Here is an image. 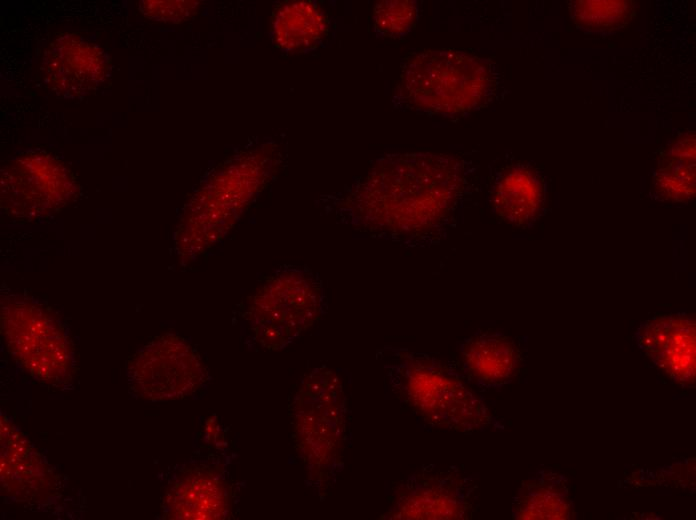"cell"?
<instances>
[{
	"label": "cell",
	"mask_w": 696,
	"mask_h": 520,
	"mask_svg": "<svg viewBox=\"0 0 696 520\" xmlns=\"http://www.w3.org/2000/svg\"><path fill=\"white\" fill-rule=\"evenodd\" d=\"M131 389L151 401L182 399L196 392L206 369L195 348L175 334H165L139 350L128 365Z\"/></svg>",
	"instance_id": "ba28073f"
},
{
	"label": "cell",
	"mask_w": 696,
	"mask_h": 520,
	"mask_svg": "<svg viewBox=\"0 0 696 520\" xmlns=\"http://www.w3.org/2000/svg\"><path fill=\"white\" fill-rule=\"evenodd\" d=\"M1 483L17 501H36L52 489V475L28 440L1 420Z\"/></svg>",
	"instance_id": "7c38bea8"
},
{
	"label": "cell",
	"mask_w": 696,
	"mask_h": 520,
	"mask_svg": "<svg viewBox=\"0 0 696 520\" xmlns=\"http://www.w3.org/2000/svg\"><path fill=\"white\" fill-rule=\"evenodd\" d=\"M2 331L13 357L33 377L63 385L71 379L73 353L61 323L45 308L29 300H4Z\"/></svg>",
	"instance_id": "8992f818"
},
{
	"label": "cell",
	"mask_w": 696,
	"mask_h": 520,
	"mask_svg": "<svg viewBox=\"0 0 696 520\" xmlns=\"http://www.w3.org/2000/svg\"><path fill=\"white\" fill-rule=\"evenodd\" d=\"M494 87L484 59L463 51L428 50L404 59L392 102L403 111L451 117L480 108Z\"/></svg>",
	"instance_id": "3957f363"
},
{
	"label": "cell",
	"mask_w": 696,
	"mask_h": 520,
	"mask_svg": "<svg viewBox=\"0 0 696 520\" xmlns=\"http://www.w3.org/2000/svg\"><path fill=\"white\" fill-rule=\"evenodd\" d=\"M656 172V188L667 199L685 201L695 192V137L682 136L664 156Z\"/></svg>",
	"instance_id": "e0dca14e"
},
{
	"label": "cell",
	"mask_w": 696,
	"mask_h": 520,
	"mask_svg": "<svg viewBox=\"0 0 696 520\" xmlns=\"http://www.w3.org/2000/svg\"><path fill=\"white\" fill-rule=\"evenodd\" d=\"M319 275L308 267L283 265L261 279L240 308L248 338L265 350L283 349L326 312Z\"/></svg>",
	"instance_id": "5b68a950"
},
{
	"label": "cell",
	"mask_w": 696,
	"mask_h": 520,
	"mask_svg": "<svg viewBox=\"0 0 696 520\" xmlns=\"http://www.w3.org/2000/svg\"><path fill=\"white\" fill-rule=\"evenodd\" d=\"M229 509L226 485L212 473L196 469L178 478L164 500L165 517L182 520L223 519Z\"/></svg>",
	"instance_id": "4fadbf2b"
},
{
	"label": "cell",
	"mask_w": 696,
	"mask_h": 520,
	"mask_svg": "<svg viewBox=\"0 0 696 520\" xmlns=\"http://www.w3.org/2000/svg\"><path fill=\"white\" fill-rule=\"evenodd\" d=\"M478 485L458 466L423 465L394 482L388 510L381 517L391 520L471 519L478 507Z\"/></svg>",
	"instance_id": "52a82bcc"
},
{
	"label": "cell",
	"mask_w": 696,
	"mask_h": 520,
	"mask_svg": "<svg viewBox=\"0 0 696 520\" xmlns=\"http://www.w3.org/2000/svg\"><path fill=\"white\" fill-rule=\"evenodd\" d=\"M197 2L193 1H143L141 11L157 21L182 20L194 12Z\"/></svg>",
	"instance_id": "ffe728a7"
},
{
	"label": "cell",
	"mask_w": 696,
	"mask_h": 520,
	"mask_svg": "<svg viewBox=\"0 0 696 520\" xmlns=\"http://www.w3.org/2000/svg\"><path fill=\"white\" fill-rule=\"evenodd\" d=\"M567 478L542 468L522 481L512 499V518L567 520L575 515Z\"/></svg>",
	"instance_id": "9a60e30c"
},
{
	"label": "cell",
	"mask_w": 696,
	"mask_h": 520,
	"mask_svg": "<svg viewBox=\"0 0 696 520\" xmlns=\"http://www.w3.org/2000/svg\"><path fill=\"white\" fill-rule=\"evenodd\" d=\"M290 406L297 453L313 482L327 490L342 469L350 437L345 379L317 367L303 376Z\"/></svg>",
	"instance_id": "277c9868"
},
{
	"label": "cell",
	"mask_w": 696,
	"mask_h": 520,
	"mask_svg": "<svg viewBox=\"0 0 696 520\" xmlns=\"http://www.w3.org/2000/svg\"><path fill=\"white\" fill-rule=\"evenodd\" d=\"M386 380L398 403L426 429L473 433L503 429L459 365L425 352L385 348Z\"/></svg>",
	"instance_id": "7a4b0ae2"
},
{
	"label": "cell",
	"mask_w": 696,
	"mask_h": 520,
	"mask_svg": "<svg viewBox=\"0 0 696 520\" xmlns=\"http://www.w3.org/2000/svg\"><path fill=\"white\" fill-rule=\"evenodd\" d=\"M418 19V3L413 0L378 2L373 10L374 29L383 37H402Z\"/></svg>",
	"instance_id": "d6986e66"
},
{
	"label": "cell",
	"mask_w": 696,
	"mask_h": 520,
	"mask_svg": "<svg viewBox=\"0 0 696 520\" xmlns=\"http://www.w3.org/2000/svg\"><path fill=\"white\" fill-rule=\"evenodd\" d=\"M638 347L672 381L695 385V318L659 313L643 321L635 334Z\"/></svg>",
	"instance_id": "9c48e42d"
},
{
	"label": "cell",
	"mask_w": 696,
	"mask_h": 520,
	"mask_svg": "<svg viewBox=\"0 0 696 520\" xmlns=\"http://www.w3.org/2000/svg\"><path fill=\"white\" fill-rule=\"evenodd\" d=\"M273 38L285 50H303L317 46L329 29L325 13L309 1L287 2L279 6L273 18Z\"/></svg>",
	"instance_id": "2e32d148"
},
{
	"label": "cell",
	"mask_w": 696,
	"mask_h": 520,
	"mask_svg": "<svg viewBox=\"0 0 696 520\" xmlns=\"http://www.w3.org/2000/svg\"><path fill=\"white\" fill-rule=\"evenodd\" d=\"M490 198L492 209L499 218L515 226H527L542 210L544 184L534 169L514 164L497 174Z\"/></svg>",
	"instance_id": "5bb4252c"
},
{
	"label": "cell",
	"mask_w": 696,
	"mask_h": 520,
	"mask_svg": "<svg viewBox=\"0 0 696 520\" xmlns=\"http://www.w3.org/2000/svg\"><path fill=\"white\" fill-rule=\"evenodd\" d=\"M472 164L454 155L394 153L327 206L342 223L407 248L440 244L456 227L470 195Z\"/></svg>",
	"instance_id": "6da1fadb"
},
{
	"label": "cell",
	"mask_w": 696,
	"mask_h": 520,
	"mask_svg": "<svg viewBox=\"0 0 696 520\" xmlns=\"http://www.w3.org/2000/svg\"><path fill=\"white\" fill-rule=\"evenodd\" d=\"M634 5L626 0H578L571 5V17L583 28L591 30L618 29L629 22Z\"/></svg>",
	"instance_id": "ac0fdd59"
},
{
	"label": "cell",
	"mask_w": 696,
	"mask_h": 520,
	"mask_svg": "<svg viewBox=\"0 0 696 520\" xmlns=\"http://www.w3.org/2000/svg\"><path fill=\"white\" fill-rule=\"evenodd\" d=\"M108 69L104 51L75 35L55 40L43 58L48 85L68 97L90 93L104 81Z\"/></svg>",
	"instance_id": "8fae6325"
},
{
	"label": "cell",
	"mask_w": 696,
	"mask_h": 520,
	"mask_svg": "<svg viewBox=\"0 0 696 520\" xmlns=\"http://www.w3.org/2000/svg\"><path fill=\"white\" fill-rule=\"evenodd\" d=\"M457 352V364L465 377L482 389L512 383L524 362L520 341L499 331L478 330L458 343Z\"/></svg>",
	"instance_id": "30bf717a"
}]
</instances>
